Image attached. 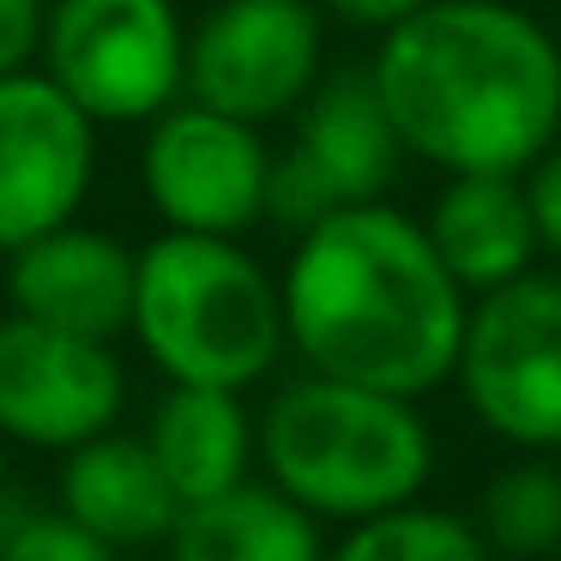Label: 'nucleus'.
<instances>
[{"label":"nucleus","instance_id":"f257e3e1","mask_svg":"<svg viewBox=\"0 0 561 561\" xmlns=\"http://www.w3.org/2000/svg\"><path fill=\"white\" fill-rule=\"evenodd\" d=\"M284 332L320 375L423 399L453 375L465 339V284L447 272L423 224L387 199H356L296 230Z\"/></svg>","mask_w":561,"mask_h":561},{"label":"nucleus","instance_id":"f03ea898","mask_svg":"<svg viewBox=\"0 0 561 561\" xmlns=\"http://www.w3.org/2000/svg\"><path fill=\"white\" fill-rule=\"evenodd\" d=\"M404 151L447 175H525L561 134V49L507 0H423L368 61Z\"/></svg>","mask_w":561,"mask_h":561},{"label":"nucleus","instance_id":"7ed1b4c3","mask_svg":"<svg viewBox=\"0 0 561 561\" xmlns=\"http://www.w3.org/2000/svg\"><path fill=\"white\" fill-rule=\"evenodd\" d=\"M260 459L272 483L314 519L356 525L423 495L435 440L416 416V399L314 368L272 399L260 423Z\"/></svg>","mask_w":561,"mask_h":561},{"label":"nucleus","instance_id":"20e7f679","mask_svg":"<svg viewBox=\"0 0 561 561\" xmlns=\"http://www.w3.org/2000/svg\"><path fill=\"white\" fill-rule=\"evenodd\" d=\"M134 339L170 380L254 387L284 351V290L236 236L163 230L139 254Z\"/></svg>","mask_w":561,"mask_h":561},{"label":"nucleus","instance_id":"39448f33","mask_svg":"<svg viewBox=\"0 0 561 561\" xmlns=\"http://www.w3.org/2000/svg\"><path fill=\"white\" fill-rule=\"evenodd\" d=\"M453 375L489 435L519 453L561 447V278L519 272L477 296Z\"/></svg>","mask_w":561,"mask_h":561},{"label":"nucleus","instance_id":"423d86ee","mask_svg":"<svg viewBox=\"0 0 561 561\" xmlns=\"http://www.w3.org/2000/svg\"><path fill=\"white\" fill-rule=\"evenodd\" d=\"M49 79L91 122H151L187 91L175 0H55L43 25Z\"/></svg>","mask_w":561,"mask_h":561},{"label":"nucleus","instance_id":"0eeeda50","mask_svg":"<svg viewBox=\"0 0 561 561\" xmlns=\"http://www.w3.org/2000/svg\"><path fill=\"white\" fill-rule=\"evenodd\" d=\"M404 139L392 127L387 103H380L375 73H344L314 79L302 98V122H296V146L272 158V187L266 211L290 230H308L314 218L356 199H380L399 175Z\"/></svg>","mask_w":561,"mask_h":561},{"label":"nucleus","instance_id":"6e6552de","mask_svg":"<svg viewBox=\"0 0 561 561\" xmlns=\"http://www.w3.org/2000/svg\"><path fill=\"white\" fill-rule=\"evenodd\" d=\"M320 79L314 0H218L187 37V98L266 127Z\"/></svg>","mask_w":561,"mask_h":561},{"label":"nucleus","instance_id":"1a4fd4ad","mask_svg":"<svg viewBox=\"0 0 561 561\" xmlns=\"http://www.w3.org/2000/svg\"><path fill=\"white\" fill-rule=\"evenodd\" d=\"M146 194L170 230H206V236H242L266 218L272 187V151L254 122L224 115L211 103L151 115L146 139Z\"/></svg>","mask_w":561,"mask_h":561},{"label":"nucleus","instance_id":"9d476101","mask_svg":"<svg viewBox=\"0 0 561 561\" xmlns=\"http://www.w3.org/2000/svg\"><path fill=\"white\" fill-rule=\"evenodd\" d=\"M98 170V122L49 73H0V248L73 224Z\"/></svg>","mask_w":561,"mask_h":561},{"label":"nucleus","instance_id":"9b49d317","mask_svg":"<svg viewBox=\"0 0 561 561\" xmlns=\"http://www.w3.org/2000/svg\"><path fill=\"white\" fill-rule=\"evenodd\" d=\"M122 363L110 339L43 327L31 314L0 320V435L25 447H79L122 416Z\"/></svg>","mask_w":561,"mask_h":561},{"label":"nucleus","instance_id":"f8f14e48","mask_svg":"<svg viewBox=\"0 0 561 561\" xmlns=\"http://www.w3.org/2000/svg\"><path fill=\"white\" fill-rule=\"evenodd\" d=\"M134 284H139V254H127L115 236L55 224L13 248V314H31L43 327L85 332V339H115L134 332Z\"/></svg>","mask_w":561,"mask_h":561},{"label":"nucleus","instance_id":"ddd939ff","mask_svg":"<svg viewBox=\"0 0 561 561\" xmlns=\"http://www.w3.org/2000/svg\"><path fill=\"white\" fill-rule=\"evenodd\" d=\"M61 507L73 513L103 549H139V543H170L182 495H175V483L163 477L151 440L103 428V435L67 447Z\"/></svg>","mask_w":561,"mask_h":561},{"label":"nucleus","instance_id":"4468645a","mask_svg":"<svg viewBox=\"0 0 561 561\" xmlns=\"http://www.w3.org/2000/svg\"><path fill=\"white\" fill-rule=\"evenodd\" d=\"M423 230L435 242V254L447 260V272L471 296L531 272V260L543 254L525 175H507V170L447 175V187L435 194V211H428Z\"/></svg>","mask_w":561,"mask_h":561},{"label":"nucleus","instance_id":"2eb2a0df","mask_svg":"<svg viewBox=\"0 0 561 561\" xmlns=\"http://www.w3.org/2000/svg\"><path fill=\"white\" fill-rule=\"evenodd\" d=\"M170 549L182 561H314L320 519L278 483L242 477L218 495L182 501L170 525Z\"/></svg>","mask_w":561,"mask_h":561},{"label":"nucleus","instance_id":"dca6fc26","mask_svg":"<svg viewBox=\"0 0 561 561\" xmlns=\"http://www.w3.org/2000/svg\"><path fill=\"white\" fill-rule=\"evenodd\" d=\"M151 453H158L163 477L175 483L182 501L218 495V489L242 483L248 459H254V423L242 411L236 387H194V380H170V399L151 416Z\"/></svg>","mask_w":561,"mask_h":561},{"label":"nucleus","instance_id":"f3484780","mask_svg":"<svg viewBox=\"0 0 561 561\" xmlns=\"http://www.w3.org/2000/svg\"><path fill=\"white\" fill-rule=\"evenodd\" d=\"M477 531L501 556H549L561 549V471L543 459L501 465L477 501Z\"/></svg>","mask_w":561,"mask_h":561},{"label":"nucleus","instance_id":"a211bd4d","mask_svg":"<svg viewBox=\"0 0 561 561\" xmlns=\"http://www.w3.org/2000/svg\"><path fill=\"white\" fill-rule=\"evenodd\" d=\"M344 561H483L489 543L477 519H459L447 507H423V501H399L387 513H368L339 537Z\"/></svg>","mask_w":561,"mask_h":561},{"label":"nucleus","instance_id":"6ab92c4d","mask_svg":"<svg viewBox=\"0 0 561 561\" xmlns=\"http://www.w3.org/2000/svg\"><path fill=\"white\" fill-rule=\"evenodd\" d=\"M0 556L13 561H103L110 549L73 519V513H43V507H13V519L0 525Z\"/></svg>","mask_w":561,"mask_h":561},{"label":"nucleus","instance_id":"aec40b11","mask_svg":"<svg viewBox=\"0 0 561 561\" xmlns=\"http://www.w3.org/2000/svg\"><path fill=\"white\" fill-rule=\"evenodd\" d=\"M525 194H531L537 242H543V254L561 266V139L525 170Z\"/></svg>","mask_w":561,"mask_h":561},{"label":"nucleus","instance_id":"412c9836","mask_svg":"<svg viewBox=\"0 0 561 561\" xmlns=\"http://www.w3.org/2000/svg\"><path fill=\"white\" fill-rule=\"evenodd\" d=\"M49 7L43 0H0V73H19L43 49Z\"/></svg>","mask_w":561,"mask_h":561},{"label":"nucleus","instance_id":"4be33fe9","mask_svg":"<svg viewBox=\"0 0 561 561\" xmlns=\"http://www.w3.org/2000/svg\"><path fill=\"white\" fill-rule=\"evenodd\" d=\"M339 19H351V25H363V31H387V25H399L404 13H416L423 0H327Z\"/></svg>","mask_w":561,"mask_h":561},{"label":"nucleus","instance_id":"5701e85b","mask_svg":"<svg viewBox=\"0 0 561 561\" xmlns=\"http://www.w3.org/2000/svg\"><path fill=\"white\" fill-rule=\"evenodd\" d=\"M0 501H7V435H0Z\"/></svg>","mask_w":561,"mask_h":561}]
</instances>
